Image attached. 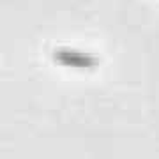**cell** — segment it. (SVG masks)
Masks as SVG:
<instances>
[{
    "label": "cell",
    "instance_id": "6da1fadb",
    "mask_svg": "<svg viewBox=\"0 0 159 159\" xmlns=\"http://www.w3.org/2000/svg\"><path fill=\"white\" fill-rule=\"evenodd\" d=\"M53 58L58 60L64 66H74V67H83V69H90L96 66V58L90 57V55H85V53H80V51L74 50H66V48H60V50L53 51Z\"/></svg>",
    "mask_w": 159,
    "mask_h": 159
}]
</instances>
